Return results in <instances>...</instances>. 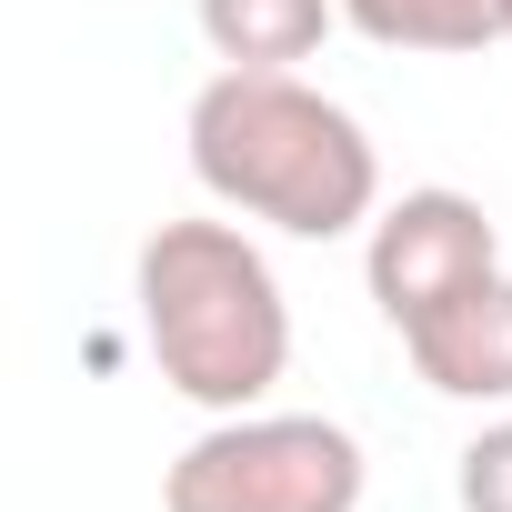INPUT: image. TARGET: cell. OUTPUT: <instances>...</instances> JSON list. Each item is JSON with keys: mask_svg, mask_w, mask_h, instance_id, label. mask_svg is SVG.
Returning <instances> with one entry per match:
<instances>
[{"mask_svg": "<svg viewBox=\"0 0 512 512\" xmlns=\"http://www.w3.org/2000/svg\"><path fill=\"white\" fill-rule=\"evenodd\" d=\"M141 342L201 412H251L292 372V302L241 221H161L131 262Z\"/></svg>", "mask_w": 512, "mask_h": 512, "instance_id": "cell-2", "label": "cell"}, {"mask_svg": "<svg viewBox=\"0 0 512 512\" xmlns=\"http://www.w3.org/2000/svg\"><path fill=\"white\" fill-rule=\"evenodd\" d=\"M191 171L221 211L272 221L292 241H342L382 211V151L372 131L292 81V71H221L191 101Z\"/></svg>", "mask_w": 512, "mask_h": 512, "instance_id": "cell-1", "label": "cell"}, {"mask_svg": "<svg viewBox=\"0 0 512 512\" xmlns=\"http://www.w3.org/2000/svg\"><path fill=\"white\" fill-rule=\"evenodd\" d=\"M342 21L362 41H382V51H442V61H462V51L512 41V0H342Z\"/></svg>", "mask_w": 512, "mask_h": 512, "instance_id": "cell-7", "label": "cell"}, {"mask_svg": "<svg viewBox=\"0 0 512 512\" xmlns=\"http://www.w3.org/2000/svg\"><path fill=\"white\" fill-rule=\"evenodd\" d=\"M502 272V231L472 191H402L392 211H372V241H362V282H372V312L392 332L432 322L442 302H462L472 282Z\"/></svg>", "mask_w": 512, "mask_h": 512, "instance_id": "cell-4", "label": "cell"}, {"mask_svg": "<svg viewBox=\"0 0 512 512\" xmlns=\"http://www.w3.org/2000/svg\"><path fill=\"white\" fill-rule=\"evenodd\" d=\"M342 0H201V41L231 71H292L332 41Z\"/></svg>", "mask_w": 512, "mask_h": 512, "instance_id": "cell-6", "label": "cell"}, {"mask_svg": "<svg viewBox=\"0 0 512 512\" xmlns=\"http://www.w3.org/2000/svg\"><path fill=\"white\" fill-rule=\"evenodd\" d=\"M402 352L442 402H512V272H492L462 302H442L432 322H412Z\"/></svg>", "mask_w": 512, "mask_h": 512, "instance_id": "cell-5", "label": "cell"}, {"mask_svg": "<svg viewBox=\"0 0 512 512\" xmlns=\"http://www.w3.org/2000/svg\"><path fill=\"white\" fill-rule=\"evenodd\" d=\"M161 512H362V442L322 412H221L161 472Z\"/></svg>", "mask_w": 512, "mask_h": 512, "instance_id": "cell-3", "label": "cell"}, {"mask_svg": "<svg viewBox=\"0 0 512 512\" xmlns=\"http://www.w3.org/2000/svg\"><path fill=\"white\" fill-rule=\"evenodd\" d=\"M452 492H462V512H512V412H502V422H482V432L462 442Z\"/></svg>", "mask_w": 512, "mask_h": 512, "instance_id": "cell-8", "label": "cell"}]
</instances>
